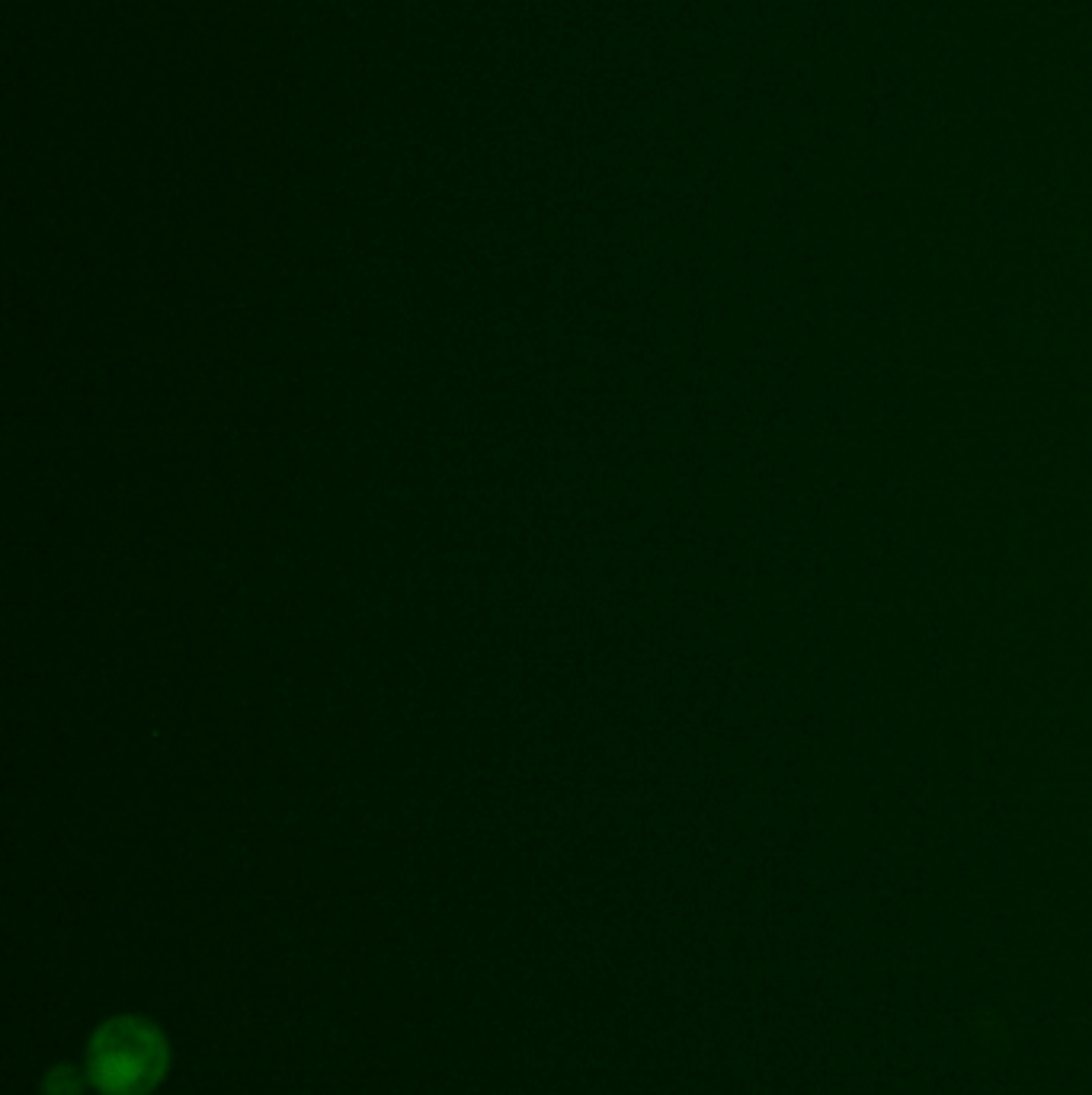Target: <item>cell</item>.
Listing matches in <instances>:
<instances>
[{"label":"cell","mask_w":1092,"mask_h":1095,"mask_svg":"<svg viewBox=\"0 0 1092 1095\" xmlns=\"http://www.w3.org/2000/svg\"><path fill=\"white\" fill-rule=\"evenodd\" d=\"M84 1077L74 1064H58L45 1073V1095H81Z\"/></svg>","instance_id":"7a4b0ae2"},{"label":"cell","mask_w":1092,"mask_h":1095,"mask_svg":"<svg viewBox=\"0 0 1092 1095\" xmlns=\"http://www.w3.org/2000/svg\"><path fill=\"white\" fill-rule=\"evenodd\" d=\"M170 1067L164 1031L141 1015L107 1019L87 1044V1080L103 1095H148Z\"/></svg>","instance_id":"6da1fadb"}]
</instances>
